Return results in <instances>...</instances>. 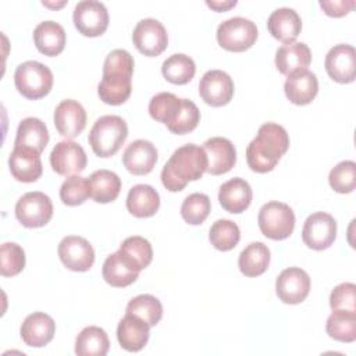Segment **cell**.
Listing matches in <instances>:
<instances>
[{
  "label": "cell",
  "mask_w": 356,
  "mask_h": 356,
  "mask_svg": "<svg viewBox=\"0 0 356 356\" xmlns=\"http://www.w3.org/2000/svg\"><path fill=\"white\" fill-rule=\"evenodd\" d=\"M134 58L124 49L111 50L103 64V78L97 95L106 104L118 106L128 100L132 92Z\"/></svg>",
  "instance_id": "cell-1"
},
{
  "label": "cell",
  "mask_w": 356,
  "mask_h": 356,
  "mask_svg": "<svg viewBox=\"0 0 356 356\" xmlns=\"http://www.w3.org/2000/svg\"><path fill=\"white\" fill-rule=\"evenodd\" d=\"M288 147L289 136L285 128L275 122H266L246 147L248 165L260 174L273 171Z\"/></svg>",
  "instance_id": "cell-2"
},
{
  "label": "cell",
  "mask_w": 356,
  "mask_h": 356,
  "mask_svg": "<svg viewBox=\"0 0 356 356\" xmlns=\"http://www.w3.org/2000/svg\"><path fill=\"white\" fill-rule=\"evenodd\" d=\"M207 157L203 147L188 143L178 147L161 170V182L170 192L182 191L189 181H197L206 172Z\"/></svg>",
  "instance_id": "cell-3"
},
{
  "label": "cell",
  "mask_w": 356,
  "mask_h": 356,
  "mask_svg": "<svg viewBox=\"0 0 356 356\" xmlns=\"http://www.w3.org/2000/svg\"><path fill=\"white\" fill-rule=\"evenodd\" d=\"M127 136L128 127L120 115H103L95 121L88 140L93 153L106 159L120 150Z\"/></svg>",
  "instance_id": "cell-4"
},
{
  "label": "cell",
  "mask_w": 356,
  "mask_h": 356,
  "mask_svg": "<svg viewBox=\"0 0 356 356\" xmlns=\"http://www.w3.org/2000/svg\"><path fill=\"white\" fill-rule=\"evenodd\" d=\"M51 70L35 60L21 63L14 72V83L17 90L29 100L44 97L53 88Z\"/></svg>",
  "instance_id": "cell-5"
},
{
  "label": "cell",
  "mask_w": 356,
  "mask_h": 356,
  "mask_svg": "<svg viewBox=\"0 0 356 356\" xmlns=\"http://www.w3.org/2000/svg\"><path fill=\"white\" fill-rule=\"evenodd\" d=\"M261 234L270 239H286L295 228L293 210L282 202H267L261 206L257 216Z\"/></svg>",
  "instance_id": "cell-6"
},
{
  "label": "cell",
  "mask_w": 356,
  "mask_h": 356,
  "mask_svg": "<svg viewBox=\"0 0 356 356\" xmlns=\"http://www.w3.org/2000/svg\"><path fill=\"white\" fill-rule=\"evenodd\" d=\"M257 26L243 17H232L221 22L217 28V42L228 51H245L257 39Z\"/></svg>",
  "instance_id": "cell-7"
},
{
  "label": "cell",
  "mask_w": 356,
  "mask_h": 356,
  "mask_svg": "<svg viewBox=\"0 0 356 356\" xmlns=\"http://www.w3.org/2000/svg\"><path fill=\"white\" fill-rule=\"evenodd\" d=\"M53 216V203L43 192H26L15 204V217L26 228L46 225Z\"/></svg>",
  "instance_id": "cell-8"
},
{
  "label": "cell",
  "mask_w": 356,
  "mask_h": 356,
  "mask_svg": "<svg viewBox=\"0 0 356 356\" xmlns=\"http://www.w3.org/2000/svg\"><path fill=\"white\" fill-rule=\"evenodd\" d=\"M75 28L89 38L100 36L108 26V13L103 3L96 0L79 1L72 14Z\"/></svg>",
  "instance_id": "cell-9"
},
{
  "label": "cell",
  "mask_w": 356,
  "mask_h": 356,
  "mask_svg": "<svg viewBox=\"0 0 356 356\" xmlns=\"http://www.w3.org/2000/svg\"><path fill=\"white\" fill-rule=\"evenodd\" d=\"M337 236L335 218L324 211L310 214L302 228L305 245L313 250H324L332 245Z\"/></svg>",
  "instance_id": "cell-10"
},
{
  "label": "cell",
  "mask_w": 356,
  "mask_h": 356,
  "mask_svg": "<svg viewBox=\"0 0 356 356\" xmlns=\"http://www.w3.org/2000/svg\"><path fill=\"white\" fill-rule=\"evenodd\" d=\"M132 42L142 54L154 57L167 49L168 35L160 21L154 18H145L134 28Z\"/></svg>",
  "instance_id": "cell-11"
},
{
  "label": "cell",
  "mask_w": 356,
  "mask_h": 356,
  "mask_svg": "<svg viewBox=\"0 0 356 356\" xmlns=\"http://www.w3.org/2000/svg\"><path fill=\"white\" fill-rule=\"evenodd\" d=\"M86 163L83 147L71 139L58 142L50 153V165L58 175H78L85 170Z\"/></svg>",
  "instance_id": "cell-12"
},
{
  "label": "cell",
  "mask_w": 356,
  "mask_h": 356,
  "mask_svg": "<svg viewBox=\"0 0 356 356\" xmlns=\"http://www.w3.org/2000/svg\"><path fill=\"white\" fill-rule=\"evenodd\" d=\"M58 257L71 271H88L95 263V250L82 236L68 235L58 243Z\"/></svg>",
  "instance_id": "cell-13"
},
{
  "label": "cell",
  "mask_w": 356,
  "mask_h": 356,
  "mask_svg": "<svg viewBox=\"0 0 356 356\" xmlns=\"http://www.w3.org/2000/svg\"><path fill=\"white\" fill-rule=\"evenodd\" d=\"M275 292L284 303H302L310 292V277L299 267H288L277 277Z\"/></svg>",
  "instance_id": "cell-14"
},
{
  "label": "cell",
  "mask_w": 356,
  "mask_h": 356,
  "mask_svg": "<svg viewBox=\"0 0 356 356\" xmlns=\"http://www.w3.org/2000/svg\"><path fill=\"white\" fill-rule=\"evenodd\" d=\"M199 95L209 106H225L234 96V81L221 70H210L199 82Z\"/></svg>",
  "instance_id": "cell-15"
},
{
  "label": "cell",
  "mask_w": 356,
  "mask_h": 356,
  "mask_svg": "<svg viewBox=\"0 0 356 356\" xmlns=\"http://www.w3.org/2000/svg\"><path fill=\"white\" fill-rule=\"evenodd\" d=\"M324 67L330 78L339 83H350L356 76V51L350 44H335L325 56Z\"/></svg>",
  "instance_id": "cell-16"
},
{
  "label": "cell",
  "mask_w": 356,
  "mask_h": 356,
  "mask_svg": "<svg viewBox=\"0 0 356 356\" xmlns=\"http://www.w3.org/2000/svg\"><path fill=\"white\" fill-rule=\"evenodd\" d=\"M53 120L56 129L61 136L74 139L86 127V111L79 102L65 99L57 104Z\"/></svg>",
  "instance_id": "cell-17"
},
{
  "label": "cell",
  "mask_w": 356,
  "mask_h": 356,
  "mask_svg": "<svg viewBox=\"0 0 356 356\" xmlns=\"http://www.w3.org/2000/svg\"><path fill=\"white\" fill-rule=\"evenodd\" d=\"M203 150L207 157L206 172L221 175L228 172L236 161V150L232 142L222 136H214L203 143Z\"/></svg>",
  "instance_id": "cell-18"
},
{
  "label": "cell",
  "mask_w": 356,
  "mask_h": 356,
  "mask_svg": "<svg viewBox=\"0 0 356 356\" xmlns=\"http://www.w3.org/2000/svg\"><path fill=\"white\" fill-rule=\"evenodd\" d=\"M8 167L11 175L19 182H35L43 172L40 153L24 146H14L8 157Z\"/></svg>",
  "instance_id": "cell-19"
},
{
  "label": "cell",
  "mask_w": 356,
  "mask_h": 356,
  "mask_svg": "<svg viewBox=\"0 0 356 356\" xmlns=\"http://www.w3.org/2000/svg\"><path fill=\"white\" fill-rule=\"evenodd\" d=\"M157 161L156 146L145 139L131 142L122 154L124 167L134 175L149 174Z\"/></svg>",
  "instance_id": "cell-20"
},
{
  "label": "cell",
  "mask_w": 356,
  "mask_h": 356,
  "mask_svg": "<svg viewBox=\"0 0 356 356\" xmlns=\"http://www.w3.org/2000/svg\"><path fill=\"white\" fill-rule=\"evenodd\" d=\"M150 325L140 317L127 313L118 323L117 339L128 352H139L149 341Z\"/></svg>",
  "instance_id": "cell-21"
},
{
  "label": "cell",
  "mask_w": 356,
  "mask_h": 356,
  "mask_svg": "<svg viewBox=\"0 0 356 356\" xmlns=\"http://www.w3.org/2000/svg\"><path fill=\"white\" fill-rule=\"evenodd\" d=\"M56 332L54 320L42 312H35L24 320L19 334L22 341L32 348H42L47 345Z\"/></svg>",
  "instance_id": "cell-22"
},
{
  "label": "cell",
  "mask_w": 356,
  "mask_h": 356,
  "mask_svg": "<svg viewBox=\"0 0 356 356\" xmlns=\"http://www.w3.org/2000/svg\"><path fill=\"white\" fill-rule=\"evenodd\" d=\"M284 90L291 103L298 106L309 104L314 100L318 92L317 76L309 70L296 71L288 75L284 83Z\"/></svg>",
  "instance_id": "cell-23"
},
{
  "label": "cell",
  "mask_w": 356,
  "mask_h": 356,
  "mask_svg": "<svg viewBox=\"0 0 356 356\" xmlns=\"http://www.w3.org/2000/svg\"><path fill=\"white\" fill-rule=\"evenodd\" d=\"M252 197L253 192L249 182L239 177L224 182L218 191L220 204L225 211L232 214L245 211L250 206Z\"/></svg>",
  "instance_id": "cell-24"
},
{
  "label": "cell",
  "mask_w": 356,
  "mask_h": 356,
  "mask_svg": "<svg viewBox=\"0 0 356 356\" xmlns=\"http://www.w3.org/2000/svg\"><path fill=\"white\" fill-rule=\"evenodd\" d=\"M267 28L273 38L286 44L295 42L300 33L302 21L293 8L281 7L270 14L267 19Z\"/></svg>",
  "instance_id": "cell-25"
},
{
  "label": "cell",
  "mask_w": 356,
  "mask_h": 356,
  "mask_svg": "<svg viewBox=\"0 0 356 356\" xmlns=\"http://www.w3.org/2000/svg\"><path fill=\"white\" fill-rule=\"evenodd\" d=\"M312 63V51L303 42H292L278 47L275 53V67L282 75L307 70Z\"/></svg>",
  "instance_id": "cell-26"
},
{
  "label": "cell",
  "mask_w": 356,
  "mask_h": 356,
  "mask_svg": "<svg viewBox=\"0 0 356 356\" xmlns=\"http://www.w3.org/2000/svg\"><path fill=\"white\" fill-rule=\"evenodd\" d=\"M33 42L42 54L58 56L65 47V31L56 21H43L33 31Z\"/></svg>",
  "instance_id": "cell-27"
},
{
  "label": "cell",
  "mask_w": 356,
  "mask_h": 356,
  "mask_svg": "<svg viewBox=\"0 0 356 356\" xmlns=\"http://www.w3.org/2000/svg\"><path fill=\"white\" fill-rule=\"evenodd\" d=\"M127 209L128 211L138 217L146 218L156 214L160 207L159 192L146 184H138L132 186L127 195Z\"/></svg>",
  "instance_id": "cell-28"
},
{
  "label": "cell",
  "mask_w": 356,
  "mask_h": 356,
  "mask_svg": "<svg viewBox=\"0 0 356 356\" xmlns=\"http://www.w3.org/2000/svg\"><path fill=\"white\" fill-rule=\"evenodd\" d=\"M117 252L122 261L136 273H140L143 268H146L153 259V249L150 242L138 235L124 239Z\"/></svg>",
  "instance_id": "cell-29"
},
{
  "label": "cell",
  "mask_w": 356,
  "mask_h": 356,
  "mask_svg": "<svg viewBox=\"0 0 356 356\" xmlns=\"http://www.w3.org/2000/svg\"><path fill=\"white\" fill-rule=\"evenodd\" d=\"M47 143L49 131L42 120L35 117H26L19 122L14 146H24L42 153Z\"/></svg>",
  "instance_id": "cell-30"
},
{
  "label": "cell",
  "mask_w": 356,
  "mask_h": 356,
  "mask_svg": "<svg viewBox=\"0 0 356 356\" xmlns=\"http://www.w3.org/2000/svg\"><path fill=\"white\" fill-rule=\"evenodd\" d=\"M88 181L90 197L97 203H110L120 195L121 179L110 170H97L88 178Z\"/></svg>",
  "instance_id": "cell-31"
},
{
  "label": "cell",
  "mask_w": 356,
  "mask_h": 356,
  "mask_svg": "<svg viewBox=\"0 0 356 356\" xmlns=\"http://www.w3.org/2000/svg\"><path fill=\"white\" fill-rule=\"evenodd\" d=\"M270 249L263 242L249 243L239 254L238 266L243 275L259 277L270 264Z\"/></svg>",
  "instance_id": "cell-32"
},
{
  "label": "cell",
  "mask_w": 356,
  "mask_h": 356,
  "mask_svg": "<svg viewBox=\"0 0 356 356\" xmlns=\"http://www.w3.org/2000/svg\"><path fill=\"white\" fill-rule=\"evenodd\" d=\"M110 341L106 331L96 325L85 327L75 339V353L79 356H106Z\"/></svg>",
  "instance_id": "cell-33"
},
{
  "label": "cell",
  "mask_w": 356,
  "mask_h": 356,
  "mask_svg": "<svg viewBox=\"0 0 356 356\" xmlns=\"http://www.w3.org/2000/svg\"><path fill=\"white\" fill-rule=\"evenodd\" d=\"M182 108V99L171 92H160L149 102V114L153 120L170 128Z\"/></svg>",
  "instance_id": "cell-34"
},
{
  "label": "cell",
  "mask_w": 356,
  "mask_h": 356,
  "mask_svg": "<svg viewBox=\"0 0 356 356\" xmlns=\"http://www.w3.org/2000/svg\"><path fill=\"white\" fill-rule=\"evenodd\" d=\"M325 331L335 341L353 342L356 339V313L332 310L327 318Z\"/></svg>",
  "instance_id": "cell-35"
},
{
  "label": "cell",
  "mask_w": 356,
  "mask_h": 356,
  "mask_svg": "<svg viewBox=\"0 0 356 356\" xmlns=\"http://www.w3.org/2000/svg\"><path fill=\"white\" fill-rule=\"evenodd\" d=\"M196 65L195 61L182 53L170 56L161 65L163 76L175 85H185L195 76Z\"/></svg>",
  "instance_id": "cell-36"
},
{
  "label": "cell",
  "mask_w": 356,
  "mask_h": 356,
  "mask_svg": "<svg viewBox=\"0 0 356 356\" xmlns=\"http://www.w3.org/2000/svg\"><path fill=\"white\" fill-rule=\"evenodd\" d=\"M102 274L104 281L115 288L128 286L132 282H135L139 277V273L134 271L122 261L118 252H114L110 256H107V259L103 263Z\"/></svg>",
  "instance_id": "cell-37"
},
{
  "label": "cell",
  "mask_w": 356,
  "mask_h": 356,
  "mask_svg": "<svg viewBox=\"0 0 356 356\" xmlns=\"http://www.w3.org/2000/svg\"><path fill=\"white\" fill-rule=\"evenodd\" d=\"M127 313H132L143 318L150 327L156 325L163 317L161 302L149 293H142L132 298L127 305Z\"/></svg>",
  "instance_id": "cell-38"
},
{
  "label": "cell",
  "mask_w": 356,
  "mask_h": 356,
  "mask_svg": "<svg viewBox=\"0 0 356 356\" xmlns=\"http://www.w3.org/2000/svg\"><path fill=\"white\" fill-rule=\"evenodd\" d=\"M209 239L216 249L221 252H228L238 245L241 239V231L234 221L221 218L211 225Z\"/></svg>",
  "instance_id": "cell-39"
},
{
  "label": "cell",
  "mask_w": 356,
  "mask_h": 356,
  "mask_svg": "<svg viewBox=\"0 0 356 356\" xmlns=\"http://www.w3.org/2000/svg\"><path fill=\"white\" fill-rule=\"evenodd\" d=\"M211 203L210 197L204 193H191L185 197V200L181 204V216L185 222L191 225H199L202 224L210 214Z\"/></svg>",
  "instance_id": "cell-40"
},
{
  "label": "cell",
  "mask_w": 356,
  "mask_h": 356,
  "mask_svg": "<svg viewBox=\"0 0 356 356\" xmlns=\"http://www.w3.org/2000/svg\"><path fill=\"white\" fill-rule=\"evenodd\" d=\"M330 186L338 193H350L356 186V164L352 160L338 163L328 175Z\"/></svg>",
  "instance_id": "cell-41"
},
{
  "label": "cell",
  "mask_w": 356,
  "mask_h": 356,
  "mask_svg": "<svg viewBox=\"0 0 356 356\" xmlns=\"http://www.w3.org/2000/svg\"><path fill=\"white\" fill-rule=\"evenodd\" d=\"M88 197H90L89 181L79 175L68 177L60 188V199L67 206L82 204Z\"/></svg>",
  "instance_id": "cell-42"
},
{
  "label": "cell",
  "mask_w": 356,
  "mask_h": 356,
  "mask_svg": "<svg viewBox=\"0 0 356 356\" xmlns=\"http://www.w3.org/2000/svg\"><path fill=\"white\" fill-rule=\"evenodd\" d=\"M0 273L3 277H14L25 267V252L15 242H4L0 249Z\"/></svg>",
  "instance_id": "cell-43"
},
{
  "label": "cell",
  "mask_w": 356,
  "mask_h": 356,
  "mask_svg": "<svg viewBox=\"0 0 356 356\" xmlns=\"http://www.w3.org/2000/svg\"><path fill=\"white\" fill-rule=\"evenodd\" d=\"M200 121V111L197 106L189 100V99H182V108L174 121V124L168 128L172 134L177 135H185L191 131H193Z\"/></svg>",
  "instance_id": "cell-44"
},
{
  "label": "cell",
  "mask_w": 356,
  "mask_h": 356,
  "mask_svg": "<svg viewBox=\"0 0 356 356\" xmlns=\"http://www.w3.org/2000/svg\"><path fill=\"white\" fill-rule=\"evenodd\" d=\"M330 306L332 310H345L356 313V286L352 282L337 285L330 295Z\"/></svg>",
  "instance_id": "cell-45"
},
{
  "label": "cell",
  "mask_w": 356,
  "mask_h": 356,
  "mask_svg": "<svg viewBox=\"0 0 356 356\" xmlns=\"http://www.w3.org/2000/svg\"><path fill=\"white\" fill-rule=\"evenodd\" d=\"M356 6V3L353 0H334V1H320V7L323 8V11L330 15V17H342L345 14H348L350 10H353V7Z\"/></svg>",
  "instance_id": "cell-46"
},
{
  "label": "cell",
  "mask_w": 356,
  "mask_h": 356,
  "mask_svg": "<svg viewBox=\"0 0 356 356\" xmlns=\"http://www.w3.org/2000/svg\"><path fill=\"white\" fill-rule=\"evenodd\" d=\"M206 4H207L210 8L216 10V11H227V10H229L231 7L236 6V0H224V1H213V0L210 1V0H207Z\"/></svg>",
  "instance_id": "cell-47"
},
{
  "label": "cell",
  "mask_w": 356,
  "mask_h": 356,
  "mask_svg": "<svg viewBox=\"0 0 356 356\" xmlns=\"http://www.w3.org/2000/svg\"><path fill=\"white\" fill-rule=\"evenodd\" d=\"M67 1L65 0H63V1H60V3H50V1H42V4L43 6H46V7H51V8H60V7H63L64 4H65Z\"/></svg>",
  "instance_id": "cell-48"
}]
</instances>
